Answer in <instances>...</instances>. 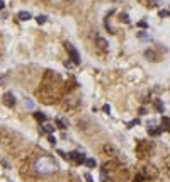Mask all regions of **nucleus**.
I'll use <instances>...</instances> for the list:
<instances>
[{"mask_svg":"<svg viewBox=\"0 0 170 182\" xmlns=\"http://www.w3.org/2000/svg\"><path fill=\"white\" fill-rule=\"evenodd\" d=\"M3 7H5V4H3V0H0V10L3 9Z\"/></svg>","mask_w":170,"mask_h":182,"instance_id":"4be33fe9","label":"nucleus"},{"mask_svg":"<svg viewBox=\"0 0 170 182\" xmlns=\"http://www.w3.org/2000/svg\"><path fill=\"white\" fill-rule=\"evenodd\" d=\"M17 17H19L20 20H29L32 15H31V12H27V10H20L19 14H17Z\"/></svg>","mask_w":170,"mask_h":182,"instance_id":"0eeeda50","label":"nucleus"},{"mask_svg":"<svg viewBox=\"0 0 170 182\" xmlns=\"http://www.w3.org/2000/svg\"><path fill=\"white\" fill-rule=\"evenodd\" d=\"M121 20L126 22V24H129V17H128V14H121Z\"/></svg>","mask_w":170,"mask_h":182,"instance_id":"dca6fc26","label":"nucleus"},{"mask_svg":"<svg viewBox=\"0 0 170 182\" xmlns=\"http://www.w3.org/2000/svg\"><path fill=\"white\" fill-rule=\"evenodd\" d=\"M43 131H44V133H53V131H55V126L46 124V126H43Z\"/></svg>","mask_w":170,"mask_h":182,"instance_id":"9b49d317","label":"nucleus"},{"mask_svg":"<svg viewBox=\"0 0 170 182\" xmlns=\"http://www.w3.org/2000/svg\"><path fill=\"white\" fill-rule=\"evenodd\" d=\"M138 36H140L141 39H148V36H146V34H145V32H140V34H138Z\"/></svg>","mask_w":170,"mask_h":182,"instance_id":"412c9836","label":"nucleus"},{"mask_svg":"<svg viewBox=\"0 0 170 182\" xmlns=\"http://www.w3.org/2000/svg\"><path fill=\"white\" fill-rule=\"evenodd\" d=\"M34 118L38 119V121H41V123H44L48 118H46V114H43V112H34Z\"/></svg>","mask_w":170,"mask_h":182,"instance_id":"1a4fd4ad","label":"nucleus"},{"mask_svg":"<svg viewBox=\"0 0 170 182\" xmlns=\"http://www.w3.org/2000/svg\"><path fill=\"white\" fill-rule=\"evenodd\" d=\"M68 160H73L75 163H85L87 162V158H85V155L80 152H71L68 153Z\"/></svg>","mask_w":170,"mask_h":182,"instance_id":"f03ea898","label":"nucleus"},{"mask_svg":"<svg viewBox=\"0 0 170 182\" xmlns=\"http://www.w3.org/2000/svg\"><path fill=\"white\" fill-rule=\"evenodd\" d=\"M46 19H48L46 15H38V17H36V22H38V24H44Z\"/></svg>","mask_w":170,"mask_h":182,"instance_id":"ddd939ff","label":"nucleus"},{"mask_svg":"<svg viewBox=\"0 0 170 182\" xmlns=\"http://www.w3.org/2000/svg\"><path fill=\"white\" fill-rule=\"evenodd\" d=\"M3 104H5L7 107H14V106H15V97H14L12 92H5V94H3Z\"/></svg>","mask_w":170,"mask_h":182,"instance_id":"20e7f679","label":"nucleus"},{"mask_svg":"<svg viewBox=\"0 0 170 182\" xmlns=\"http://www.w3.org/2000/svg\"><path fill=\"white\" fill-rule=\"evenodd\" d=\"M145 56H146V58H150L151 61H158V55H157L155 51H151V50L145 51Z\"/></svg>","mask_w":170,"mask_h":182,"instance_id":"423d86ee","label":"nucleus"},{"mask_svg":"<svg viewBox=\"0 0 170 182\" xmlns=\"http://www.w3.org/2000/svg\"><path fill=\"white\" fill-rule=\"evenodd\" d=\"M48 141H50V143H53V145H55V143H56V138H55L53 134H50V136H48Z\"/></svg>","mask_w":170,"mask_h":182,"instance_id":"a211bd4d","label":"nucleus"},{"mask_svg":"<svg viewBox=\"0 0 170 182\" xmlns=\"http://www.w3.org/2000/svg\"><path fill=\"white\" fill-rule=\"evenodd\" d=\"M66 50H68V53H70L71 61H73L75 65H80V55H78V51L75 50L71 44H66Z\"/></svg>","mask_w":170,"mask_h":182,"instance_id":"7ed1b4c3","label":"nucleus"},{"mask_svg":"<svg viewBox=\"0 0 170 182\" xmlns=\"http://www.w3.org/2000/svg\"><path fill=\"white\" fill-rule=\"evenodd\" d=\"M162 123H163V130H167L170 133V118H163Z\"/></svg>","mask_w":170,"mask_h":182,"instance_id":"9d476101","label":"nucleus"},{"mask_svg":"<svg viewBox=\"0 0 170 182\" xmlns=\"http://www.w3.org/2000/svg\"><path fill=\"white\" fill-rule=\"evenodd\" d=\"M155 109L158 112H163V104H162L160 101H155Z\"/></svg>","mask_w":170,"mask_h":182,"instance_id":"f8f14e48","label":"nucleus"},{"mask_svg":"<svg viewBox=\"0 0 170 182\" xmlns=\"http://www.w3.org/2000/svg\"><path fill=\"white\" fill-rule=\"evenodd\" d=\"M85 181H87V182H94V179H92L90 174H85Z\"/></svg>","mask_w":170,"mask_h":182,"instance_id":"6ab92c4d","label":"nucleus"},{"mask_svg":"<svg viewBox=\"0 0 170 182\" xmlns=\"http://www.w3.org/2000/svg\"><path fill=\"white\" fill-rule=\"evenodd\" d=\"M24 106H26L27 109H32V107H34V102L31 101V99H26V102H24Z\"/></svg>","mask_w":170,"mask_h":182,"instance_id":"4468645a","label":"nucleus"},{"mask_svg":"<svg viewBox=\"0 0 170 182\" xmlns=\"http://www.w3.org/2000/svg\"><path fill=\"white\" fill-rule=\"evenodd\" d=\"M56 170H58V163L50 155H41V157L36 158V162H34V172L36 174L50 175V174L56 172Z\"/></svg>","mask_w":170,"mask_h":182,"instance_id":"f257e3e1","label":"nucleus"},{"mask_svg":"<svg viewBox=\"0 0 170 182\" xmlns=\"http://www.w3.org/2000/svg\"><path fill=\"white\" fill-rule=\"evenodd\" d=\"M162 131H165L163 126H162V128H157V130H155V128H148V134H150V136H158Z\"/></svg>","mask_w":170,"mask_h":182,"instance_id":"6e6552de","label":"nucleus"},{"mask_svg":"<svg viewBox=\"0 0 170 182\" xmlns=\"http://www.w3.org/2000/svg\"><path fill=\"white\" fill-rule=\"evenodd\" d=\"M97 44H99V48L100 50H107V48H109V43H107V41L104 39V38H100V36H97Z\"/></svg>","mask_w":170,"mask_h":182,"instance_id":"39448f33","label":"nucleus"},{"mask_svg":"<svg viewBox=\"0 0 170 182\" xmlns=\"http://www.w3.org/2000/svg\"><path fill=\"white\" fill-rule=\"evenodd\" d=\"M56 124H58V128H60V130H65V123L61 121V119H56Z\"/></svg>","mask_w":170,"mask_h":182,"instance_id":"f3484780","label":"nucleus"},{"mask_svg":"<svg viewBox=\"0 0 170 182\" xmlns=\"http://www.w3.org/2000/svg\"><path fill=\"white\" fill-rule=\"evenodd\" d=\"M85 165H87V167H95V160H94V158H87Z\"/></svg>","mask_w":170,"mask_h":182,"instance_id":"2eb2a0df","label":"nucleus"},{"mask_svg":"<svg viewBox=\"0 0 170 182\" xmlns=\"http://www.w3.org/2000/svg\"><path fill=\"white\" fill-rule=\"evenodd\" d=\"M102 111H104V112H111V107H109V106H107V104H106V106L102 107Z\"/></svg>","mask_w":170,"mask_h":182,"instance_id":"aec40b11","label":"nucleus"}]
</instances>
